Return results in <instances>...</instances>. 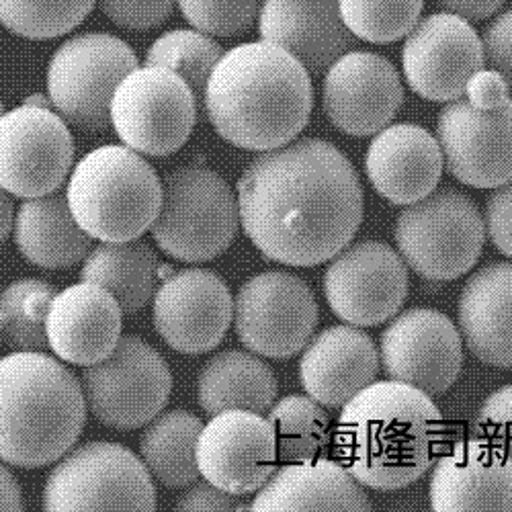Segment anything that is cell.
I'll return each instance as SVG.
<instances>
[{"instance_id": "cell-1", "label": "cell", "mask_w": 512, "mask_h": 512, "mask_svg": "<svg viewBox=\"0 0 512 512\" xmlns=\"http://www.w3.org/2000/svg\"><path fill=\"white\" fill-rule=\"evenodd\" d=\"M240 224L269 261L316 267L345 250L363 222V187L334 144L306 138L261 152L238 181Z\"/></svg>"}, {"instance_id": "cell-2", "label": "cell", "mask_w": 512, "mask_h": 512, "mask_svg": "<svg viewBox=\"0 0 512 512\" xmlns=\"http://www.w3.org/2000/svg\"><path fill=\"white\" fill-rule=\"evenodd\" d=\"M312 107L308 68L265 39L224 52L203 95L213 130L228 144L250 152L293 142L306 130Z\"/></svg>"}, {"instance_id": "cell-3", "label": "cell", "mask_w": 512, "mask_h": 512, "mask_svg": "<svg viewBox=\"0 0 512 512\" xmlns=\"http://www.w3.org/2000/svg\"><path fill=\"white\" fill-rule=\"evenodd\" d=\"M445 424L439 408L402 381H379L343 406L334 451L353 478L373 490H402L435 465Z\"/></svg>"}, {"instance_id": "cell-4", "label": "cell", "mask_w": 512, "mask_h": 512, "mask_svg": "<svg viewBox=\"0 0 512 512\" xmlns=\"http://www.w3.org/2000/svg\"><path fill=\"white\" fill-rule=\"evenodd\" d=\"M87 422L82 383L54 357L17 351L0 359V461L35 469L60 461Z\"/></svg>"}, {"instance_id": "cell-5", "label": "cell", "mask_w": 512, "mask_h": 512, "mask_svg": "<svg viewBox=\"0 0 512 512\" xmlns=\"http://www.w3.org/2000/svg\"><path fill=\"white\" fill-rule=\"evenodd\" d=\"M66 197L74 220L93 240L125 242L152 228L162 181L142 154L109 144L74 166Z\"/></svg>"}, {"instance_id": "cell-6", "label": "cell", "mask_w": 512, "mask_h": 512, "mask_svg": "<svg viewBox=\"0 0 512 512\" xmlns=\"http://www.w3.org/2000/svg\"><path fill=\"white\" fill-rule=\"evenodd\" d=\"M240 228L238 195L216 170L179 166L162 181V205L150 232L158 248L183 263L224 254Z\"/></svg>"}, {"instance_id": "cell-7", "label": "cell", "mask_w": 512, "mask_h": 512, "mask_svg": "<svg viewBox=\"0 0 512 512\" xmlns=\"http://www.w3.org/2000/svg\"><path fill=\"white\" fill-rule=\"evenodd\" d=\"M404 263L429 281H455L472 271L484 250L486 226L476 203L461 191L431 193L406 205L396 222Z\"/></svg>"}, {"instance_id": "cell-8", "label": "cell", "mask_w": 512, "mask_h": 512, "mask_svg": "<svg viewBox=\"0 0 512 512\" xmlns=\"http://www.w3.org/2000/svg\"><path fill=\"white\" fill-rule=\"evenodd\" d=\"M138 68L136 52L109 33H80L54 52L48 95L66 123L87 134L111 127V99L117 84Z\"/></svg>"}, {"instance_id": "cell-9", "label": "cell", "mask_w": 512, "mask_h": 512, "mask_svg": "<svg viewBox=\"0 0 512 512\" xmlns=\"http://www.w3.org/2000/svg\"><path fill=\"white\" fill-rule=\"evenodd\" d=\"M199 103L189 84L162 66H138L113 93L111 127L123 146L162 158L181 150L193 134Z\"/></svg>"}, {"instance_id": "cell-10", "label": "cell", "mask_w": 512, "mask_h": 512, "mask_svg": "<svg viewBox=\"0 0 512 512\" xmlns=\"http://www.w3.org/2000/svg\"><path fill=\"white\" fill-rule=\"evenodd\" d=\"M46 510H154L156 488L146 463L117 443L68 451L44 486Z\"/></svg>"}, {"instance_id": "cell-11", "label": "cell", "mask_w": 512, "mask_h": 512, "mask_svg": "<svg viewBox=\"0 0 512 512\" xmlns=\"http://www.w3.org/2000/svg\"><path fill=\"white\" fill-rule=\"evenodd\" d=\"M87 408L105 426L132 431L156 418L173 392L162 355L138 336H121L115 351L82 371Z\"/></svg>"}, {"instance_id": "cell-12", "label": "cell", "mask_w": 512, "mask_h": 512, "mask_svg": "<svg viewBox=\"0 0 512 512\" xmlns=\"http://www.w3.org/2000/svg\"><path fill=\"white\" fill-rule=\"evenodd\" d=\"M318 314L310 285L285 271L250 277L234 300L238 340L269 359H289L304 351L316 332Z\"/></svg>"}, {"instance_id": "cell-13", "label": "cell", "mask_w": 512, "mask_h": 512, "mask_svg": "<svg viewBox=\"0 0 512 512\" xmlns=\"http://www.w3.org/2000/svg\"><path fill=\"white\" fill-rule=\"evenodd\" d=\"M74 164V140L50 107H21L0 115V187L15 197L58 191Z\"/></svg>"}, {"instance_id": "cell-14", "label": "cell", "mask_w": 512, "mask_h": 512, "mask_svg": "<svg viewBox=\"0 0 512 512\" xmlns=\"http://www.w3.org/2000/svg\"><path fill=\"white\" fill-rule=\"evenodd\" d=\"M408 265L386 242L365 240L340 250L324 273L330 310L351 326L371 328L398 316L408 297Z\"/></svg>"}, {"instance_id": "cell-15", "label": "cell", "mask_w": 512, "mask_h": 512, "mask_svg": "<svg viewBox=\"0 0 512 512\" xmlns=\"http://www.w3.org/2000/svg\"><path fill=\"white\" fill-rule=\"evenodd\" d=\"M381 369L388 379L433 396L453 388L463 369V338L445 314L412 308L392 318L381 334Z\"/></svg>"}, {"instance_id": "cell-16", "label": "cell", "mask_w": 512, "mask_h": 512, "mask_svg": "<svg viewBox=\"0 0 512 512\" xmlns=\"http://www.w3.org/2000/svg\"><path fill=\"white\" fill-rule=\"evenodd\" d=\"M402 68L418 97L433 103L457 101L465 95L467 80L486 68L482 37L457 15H429L406 35Z\"/></svg>"}, {"instance_id": "cell-17", "label": "cell", "mask_w": 512, "mask_h": 512, "mask_svg": "<svg viewBox=\"0 0 512 512\" xmlns=\"http://www.w3.org/2000/svg\"><path fill=\"white\" fill-rule=\"evenodd\" d=\"M437 140L449 173L474 189L512 181V97L496 109H478L467 99L451 101L437 121Z\"/></svg>"}, {"instance_id": "cell-18", "label": "cell", "mask_w": 512, "mask_h": 512, "mask_svg": "<svg viewBox=\"0 0 512 512\" xmlns=\"http://www.w3.org/2000/svg\"><path fill=\"white\" fill-rule=\"evenodd\" d=\"M232 320L230 287L213 271H175L154 291L156 332L170 349L183 355H203L216 349Z\"/></svg>"}, {"instance_id": "cell-19", "label": "cell", "mask_w": 512, "mask_h": 512, "mask_svg": "<svg viewBox=\"0 0 512 512\" xmlns=\"http://www.w3.org/2000/svg\"><path fill=\"white\" fill-rule=\"evenodd\" d=\"M404 105L396 66L375 52L351 50L324 76L322 107L328 121L353 138H367L388 127Z\"/></svg>"}, {"instance_id": "cell-20", "label": "cell", "mask_w": 512, "mask_h": 512, "mask_svg": "<svg viewBox=\"0 0 512 512\" xmlns=\"http://www.w3.org/2000/svg\"><path fill=\"white\" fill-rule=\"evenodd\" d=\"M277 441L271 422L248 410H224L203 424L197 441L201 476L234 496L261 490L275 472Z\"/></svg>"}, {"instance_id": "cell-21", "label": "cell", "mask_w": 512, "mask_h": 512, "mask_svg": "<svg viewBox=\"0 0 512 512\" xmlns=\"http://www.w3.org/2000/svg\"><path fill=\"white\" fill-rule=\"evenodd\" d=\"M121 326L123 310L115 295L84 279L58 291L46 320L50 349L80 367L107 359L121 340Z\"/></svg>"}, {"instance_id": "cell-22", "label": "cell", "mask_w": 512, "mask_h": 512, "mask_svg": "<svg viewBox=\"0 0 512 512\" xmlns=\"http://www.w3.org/2000/svg\"><path fill=\"white\" fill-rule=\"evenodd\" d=\"M443 168L439 140L414 123L383 127L365 156L369 183L392 205H410L429 197L441 183Z\"/></svg>"}, {"instance_id": "cell-23", "label": "cell", "mask_w": 512, "mask_h": 512, "mask_svg": "<svg viewBox=\"0 0 512 512\" xmlns=\"http://www.w3.org/2000/svg\"><path fill=\"white\" fill-rule=\"evenodd\" d=\"M437 512H512V461L469 437L439 455L429 486Z\"/></svg>"}, {"instance_id": "cell-24", "label": "cell", "mask_w": 512, "mask_h": 512, "mask_svg": "<svg viewBox=\"0 0 512 512\" xmlns=\"http://www.w3.org/2000/svg\"><path fill=\"white\" fill-rule=\"evenodd\" d=\"M259 33L300 60L310 74L328 70L357 41L340 17L338 0H263Z\"/></svg>"}, {"instance_id": "cell-25", "label": "cell", "mask_w": 512, "mask_h": 512, "mask_svg": "<svg viewBox=\"0 0 512 512\" xmlns=\"http://www.w3.org/2000/svg\"><path fill=\"white\" fill-rule=\"evenodd\" d=\"M379 373V351L357 326H330L312 336L300 361L306 394L326 408H343Z\"/></svg>"}, {"instance_id": "cell-26", "label": "cell", "mask_w": 512, "mask_h": 512, "mask_svg": "<svg viewBox=\"0 0 512 512\" xmlns=\"http://www.w3.org/2000/svg\"><path fill=\"white\" fill-rule=\"evenodd\" d=\"M371 500L349 469L334 459L285 463L256 494L259 512H365Z\"/></svg>"}, {"instance_id": "cell-27", "label": "cell", "mask_w": 512, "mask_h": 512, "mask_svg": "<svg viewBox=\"0 0 512 512\" xmlns=\"http://www.w3.org/2000/svg\"><path fill=\"white\" fill-rule=\"evenodd\" d=\"M457 314L467 351L490 367L512 369V263H492L469 277Z\"/></svg>"}, {"instance_id": "cell-28", "label": "cell", "mask_w": 512, "mask_h": 512, "mask_svg": "<svg viewBox=\"0 0 512 512\" xmlns=\"http://www.w3.org/2000/svg\"><path fill=\"white\" fill-rule=\"evenodd\" d=\"M15 242L25 261L52 271L78 265L93 250V238L78 226L68 197L58 191L21 203L15 218Z\"/></svg>"}, {"instance_id": "cell-29", "label": "cell", "mask_w": 512, "mask_h": 512, "mask_svg": "<svg viewBox=\"0 0 512 512\" xmlns=\"http://www.w3.org/2000/svg\"><path fill=\"white\" fill-rule=\"evenodd\" d=\"M273 369L244 351H224L211 357L197 379V402L209 416L224 410L265 414L277 400Z\"/></svg>"}, {"instance_id": "cell-30", "label": "cell", "mask_w": 512, "mask_h": 512, "mask_svg": "<svg viewBox=\"0 0 512 512\" xmlns=\"http://www.w3.org/2000/svg\"><path fill=\"white\" fill-rule=\"evenodd\" d=\"M158 256L140 238L103 242L82 265V279L93 281L115 295L123 314H138L154 297Z\"/></svg>"}, {"instance_id": "cell-31", "label": "cell", "mask_w": 512, "mask_h": 512, "mask_svg": "<svg viewBox=\"0 0 512 512\" xmlns=\"http://www.w3.org/2000/svg\"><path fill=\"white\" fill-rule=\"evenodd\" d=\"M203 429L199 416L187 410L160 412L140 437V453L150 476L166 488H189L201 476L197 441Z\"/></svg>"}, {"instance_id": "cell-32", "label": "cell", "mask_w": 512, "mask_h": 512, "mask_svg": "<svg viewBox=\"0 0 512 512\" xmlns=\"http://www.w3.org/2000/svg\"><path fill=\"white\" fill-rule=\"evenodd\" d=\"M277 441V461L300 463L326 457L332 441L330 418L310 396H285L267 412Z\"/></svg>"}, {"instance_id": "cell-33", "label": "cell", "mask_w": 512, "mask_h": 512, "mask_svg": "<svg viewBox=\"0 0 512 512\" xmlns=\"http://www.w3.org/2000/svg\"><path fill=\"white\" fill-rule=\"evenodd\" d=\"M58 289L41 279L13 281L0 295V324L7 345L15 351H46L50 347L46 320Z\"/></svg>"}, {"instance_id": "cell-34", "label": "cell", "mask_w": 512, "mask_h": 512, "mask_svg": "<svg viewBox=\"0 0 512 512\" xmlns=\"http://www.w3.org/2000/svg\"><path fill=\"white\" fill-rule=\"evenodd\" d=\"M222 56V46L211 35L197 29H173L162 33L150 46L146 64L177 72L201 107L207 80Z\"/></svg>"}, {"instance_id": "cell-35", "label": "cell", "mask_w": 512, "mask_h": 512, "mask_svg": "<svg viewBox=\"0 0 512 512\" xmlns=\"http://www.w3.org/2000/svg\"><path fill=\"white\" fill-rule=\"evenodd\" d=\"M97 0H0V25L25 39H54L74 31Z\"/></svg>"}, {"instance_id": "cell-36", "label": "cell", "mask_w": 512, "mask_h": 512, "mask_svg": "<svg viewBox=\"0 0 512 512\" xmlns=\"http://www.w3.org/2000/svg\"><path fill=\"white\" fill-rule=\"evenodd\" d=\"M349 31L369 44H394L420 21L424 0H338Z\"/></svg>"}, {"instance_id": "cell-37", "label": "cell", "mask_w": 512, "mask_h": 512, "mask_svg": "<svg viewBox=\"0 0 512 512\" xmlns=\"http://www.w3.org/2000/svg\"><path fill=\"white\" fill-rule=\"evenodd\" d=\"M187 23L211 37H234L259 19L263 0H177Z\"/></svg>"}, {"instance_id": "cell-38", "label": "cell", "mask_w": 512, "mask_h": 512, "mask_svg": "<svg viewBox=\"0 0 512 512\" xmlns=\"http://www.w3.org/2000/svg\"><path fill=\"white\" fill-rule=\"evenodd\" d=\"M474 437L512 461V386L494 392L469 426Z\"/></svg>"}, {"instance_id": "cell-39", "label": "cell", "mask_w": 512, "mask_h": 512, "mask_svg": "<svg viewBox=\"0 0 512 512\" xmlns=\"http://www.w3.org/2000/svg\"><path fill=\"white\" fill-rule=\"evenodd\" d=\"M177 0H97L101 13L123 29L146 31L162 25Z\"/></svg>"}, {"instance_id": "cell-40", "label": "cell", "mask_w": 512, "mask_h": 512, "mask_svg": "<svg viewBox=\"0 0 512 512\" xmlns=\"http://www.w3.org/2000/svg\"><path fill=\"white\" fill-rule=\"evenodd\" d=\"M484 62L496 70L512 93V9L496 15L482 35Z\"/></svg>"}, {"instance_id": "cell-41", "label": "cell", "mask_w": 512, "mask_h": 512, "mask_svg": "<svg viewBox=\"0 0 512 512\" xmlns=\"http://www.w3.org/2000/svg\"><path fill=\"white\" fill-rule=\"evenodd\" d=\"M484 226L494 248L512 259V181L496 187L490 195Z\"/></svg>"}, {"instance_id": "cell-42", "label": "cell", "mask_w": 512, "mask_h": 512, "mask_svg": "<svg viewBox=\"0 0 512 512\" xmlns=\"http://www.w3.org/2000/svg\"><path fill=\"white\" fill-rule=\"evenodd\" d=\"M465 99L478 109H496L510 99V89L496 70L482 68L467 80Z\"/></svg>"}, {"instance_id": "cell-43", "label": "cell", "mask_w": 512, "mask_h": 512, "mask_svg": "<svg viewBox=\"0 0 512 512\" xmlns=\"http://www.w3.org/2000/svg\"><path fill=\"white\" fill-rule=\"evenodd\" d=\"M177 508L179 510H189V512H195V510H242V506L236 504V496L213 486L211 482H195L189 486V490L179 498L177 502Z\"/></svg>"}, {"instance_id": "cell-44", "label": "cell", "mask_w": 512, "mask_h": 512, "mask_svg": "<svg viewBox=\"0 0 512 512\" xmlns=\"http://www.w3.org/2000/svg\"><path fill=\"white\" fill-rule=\"evenodd\" d=\"M435 5L465 21H484L500 11L504 0H435Z\"/></svg>"}, {"instance_id": "cell-45", "label": "cell", "mask_w": 512, "mask_h": 512, "mask_svg": "<svg viewBox=\"0 0 512 512\" xmlns=\"http://www.w3.org/2000/svg\"><path fill=\"white\" fill-rule=\"evenodd\" d=\"M0 510H23L21 486L5 465H0Z\"/></svg>"}, {"instance_id": "cell-46", "label": "cell", "mask_w": 512, "mask_h": 512, "mask_svg": "<svg viewBox=\"0 0 512 512\" xmlns=\"http://www.w3.org/2000/svg\"><path fill=\"white\" fill-rule=\"evenodd\" d=\"M11 193L0 187V244H3L15 226V207L9 197Z\"/></svg>"}, {"instance_id": "cell-47", "label": "cell", "mask_w": 512, "mask_h": 512, "mask_svg": "<svg viewBox=\"0 0 512 512\" xmlns=\"http://www.w3.org/2000/svg\"><path fill=\"white\" fill-rule=\"evenodd\" d=\"M25 103H27V105H35V107H50V105H52L50 99L41 97V95H33V97H29Z\"/></svg>"}, {"instance_id": "cell-48", "label": "cell", "mask_w": 512, "mask_h": 512, "mask_svg": "<svg viewBox=\"0 0 512 512\" xmlns=\"http://www.w3.org/2000/svg\"><path fill=\"white\" fill-rule=\"evenodd\" d=\"M5 111H3V101H0V115H3Z\"/></svg>"}, {"instance_id": "cell-49", "label": "cell", "mask_w": 512, "mask_h": 512, "mask_svg": "<svg viewBox=\"0 0 512 512\" xmlns=\"http://www.w3.org/2000/svg\"><path fill=\"white\" fill-rule=\"evenodd\" d=\"M0 336H3V324H0Z\"/></svg>"}]
</instances>
